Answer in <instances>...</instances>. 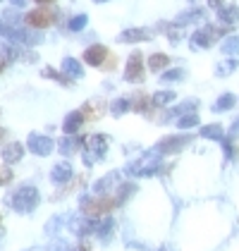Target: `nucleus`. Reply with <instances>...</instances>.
Segmentation results:
<instances>
[{
	"label": "nucleus",
	"mask_w": 239,
	"mask_h": 251,
	"mask_svg": "<svg viewBox=\"0 0 239 251\" xmlns=\"http://www.w3.org/2000/svg\"><path fill=\"white\" fill-rule=\"evenodd\" d=\"M39 201H41L39 189L24 184V187H20L17 192L7 199V206H10L15 213H31L36 206H39Z\"/></svg>",
	"instance_id": "f257e3e1"
},
{
	"label": "nucleus",
	"mask_w": 239,
	"mask_h": 251,
	"mask_svg": "<svg viewBox=\"0 0 239 251\" xmlns=\"http://www.w3.org/2000/svg\"><path fill=\"white\" fill-rule=\"evenodd\" d=\"M108 144H110V139L105 134H91L86 139V149L81 151V160H84V165H94V163H98L100 158L105 155L108 151Z\"/></svg>",
	"instance_id": "f03ea898"
},
{
	"label": "nucleus",
	"mask_w": 239,
	"mask_h": 251,
	"mask_svg": "<svg viewBox=\"0 0 239 251\" xmlns=\"http://www.w3.org/2000/svg\"><path fill=\"white\" fill-rule=\"evenodd\" d=\"M160 168V151H151V153H146L141 158L139 163H132L129 168H127V173L134 175V177H148V175L158 173Z\"/></svg>",
	"instance_id": "7ed1b4c3"
},
{
	"label": "nucleus",
	"mask_w": 239,
	"mask_h": 251,
	"mask_svg": "<svg viewBox=\"0 0 239 251\" xmlns=\"http://www.w3.org/2000/svg\"><path fill=\"white\" fill-rule=\"evenodd\" d=\"M24 22L31 26V29H48L53 22H55V10L50 7H36V10H29Z\"/></svg>",
	"instance_id": "20e7f679"
},
{
	"label": "nucleus",
	"mask_w": 239,
	"mask_h": 251,
	"mask_svg": "<svg viewBox=\"0 0 239 251\" xmlns=\"http://www.w3.org/2000/svg\"><path fill=\"white\" fill-rule=\"evenodd\" d=\"M115 206V199H108V196H103V199H91V196H81V211L86 213L89 218H94V215H100V213H108L110 208Z\"/></svg>",
	"instance_id": "39448f33"
},
{
	"label": "nucleus",
	"mask_w": 239,
	"mask_h": 251,
	"mask_svg": "<svg viewBox=\"0 0 239 251\" xmlns=\"http://www.w3.org/2000/svg\"><path fill=\"white\" fill-rule=\"evenodd\" d=\"M26 146H29V151L34 155H41V158H46V155L53 153V149L58 146L50 136L46 134H29V141H26Z\"/></svg>",
	"instance_id": "423d86ee"
},
{
	"label": "nucleus",
	"mask_w": 239,
	"mask_h": 251,
	"mask_svg": "<svg viewBox=\"0 0 239 251\" xmlns=\"http://www.w3.org/2000/svg\"><path fill=\"white\" fill-rule=\"evenodd\" d=\"M124 81H129V84H139V81H143V58H141L139 50H134V53L129 55V60H127Z\"/></svg>",
	"instance_id": "0eeeda50"
},
{
	"label": "nucleus",
	"mask_w": 239,
	"mask_h": 251,
	"mask_svg": "<svg viewBox=\"0 0 239 251\" xmlns=\"http://www.w3.org/2000/svg\"><path fill=\"white\" fill-rule=\"evenodd\" d=\"M189 141H191V136L189 134L165 136V139H160L158 141V151L160 153H177V151H182L184 146H189Z\"/></svg>",
	"instance_id": "6e6552de"
},
{
	"label": "nucleus",
	"mask_w": 239,
	"mask_h": 251,
	"mask_svg": "<svg viewBox=\"0 0 239 251\" xmlns=\"http://www.w3.org/2000/svg\"><path fill=\"white\" fill-rule=\"evenodd\" d=\"M108 58V48L105 46H89L86 50H84V60H86V65H91V67H98L103 65V60Z\"/></svg>",
	"instance_id": "1a4fd4ad"
},
{
	"label": "nucleus",
	"mask_w": 239,
	"mask_h": 251,
	"mask_svg": "<svg viewBox=\"0 0 239 251\" xmlns=\"http://www.w3.org/2000/svg\"><path fill=\"white\" fill-rule=\"evenodd\" d=\"M84 113L81 110H74V113H70V115L65 117V122H62V129H65V134L67 136H74L79 132V127L84 125Z\"/></svg>",
	"instance_id": "9d476101"
},
{
	"label": "nucleus",
	"mask_w": 239,
	"mask_h": 251,
	"mask_svg": "<svg viewBox=\"0 0 239 251\" xmlns=\"http://www.w3.org/2000/svg\"><path fill=\"white\" fill-rule=\"evenodd\" d=\"M0 155H2V160H5L7 165H15V163H20L22 158H24V146L17 144V141H12V144H7V146L0 151Z\"/></svg>",
	"instance_id": "9b49d317"
},
{
	"label": "nucleus",
	"mask_w": 239,
	"mask_h": 251,
	"mask_svg": "<svg viewBox=\"0 0 239 251\" xmlns=\"http://www.w3.org/2000/svg\"><path fill=\"white\" fill-rule=\"evenodd\" d=\"M50 179H53L55 184H65V182H70V179H72V165H70V160L58 163V165L53 168V173H50Z\"/></svg>",
	"instance_id": "f8f14e48"
},
{
	"label": "nucleus",
	"mask_w": 239,
	"mask_h": 251,
	"mask_svg": "<svg viewBox=\"0 0 239 251\" xmlns=\"http://www.w3.org/2000/svg\"><path fill=\"white\" fill-rule=\"evenodd\" d=\"M148 39H151V31H146V29H129V31L118 36L120 43H139V41H148Z\"/></svg>",
	"instance_id": "ddd939ff"
},
{
	"label": "nucleus",
	"mask_w": 239,
	"mask_h": 251,
	"mask_svg": "<svg viewBox=\"0 0 239 251\" xmlns=\"http://www.w3.org/2000/svg\"><path fill=\"white\" fill-rule=\"evenodd\" d=\"M118 179H120V175L118 173H108L105 177H100L98 182L94 184V192L96 194H108L115 184H118Z\"/></svg>",
	"instance_id": "4468645a"
},
{
	"label": "nucleus",
	"mask_w": 239,
	"mask_h": 251,
	"mask_svg": "<svg viewBox=\"0 0 239 251\" xmlns=\"http://www.w3.org/2000/svg\"><path fill=\"white\" fill-rule=\"evenodd\" d=\"M62 72H65L67 77H72V79H79L81 75H84L81 65L74 58H65V60H62Z\"/></svg>",
	"instance_id": "2eb2a0df"
},
{
	"label": "nucleus",
	"mask_w": 239,
	"mask_h": 251,
	"mask_svg": "<svg viewBox=\"0 0 239 251\" xmlns=\"http://www.w3.org/2000/svg\"><path fill=\"white\" fill-rule=\"evenodd\" d=\"M58 151L62 155H72L74 151H79V141H77L74 136H65V139H60Z\"/></svg>",
	"instance_id": "dca6fc26"
},
{
	"label": "nucleus",
	"mask_w": 239,
	"mask_h": 251,
	"mask_svg": "<svg viewBox=\"0 0 239 251\" xmlns=\"http://www.w3.org/2000/svg\"><path fill=\"white\" fill-rule=\"evenodd\" d=\"M113 218H103V220H96V230H94V234L96 237H100V239H108L110 237V232H113Z\"/></svg>",
	"instance_id": "f3484780"
},
{
	"label": "nucleus",
	"mask_w": 239,
	"mask_h": 251,
	"mask_svg": "<svg viewBox=\"0 0 239 251\" xmlns=\"http://www.w3.org/2000/svg\"><path fill=\"white\" fill-rule=\"evenodd\" d=\"M167 65H170V58H167V55H163V53H153V55L148 58V70H153V72L165 70Z\"/></svg>",
	"instance_id": "a211bd4d"
},
{
	"label": "nucleus",
	"mask_w": 239,
	"mask_h": 251,
	"mask_svg": "<svg viewBox=\"0 0 239 251\" xmlns=\"http://www.w3.org/2000/svg\"><path fill=\"white\" fill-rule=\"evenodd\" d=\"M127 110H132V100H129V98H118V100H113V105H110V113L115 117L124 115Z\"/></svg>",
	"instance_id": "6ab92c4d"
},
{
	"label": "nucleus",
	"mask_w": 239,
	"mask_h": 251,
	"mask_svg": "<svg viewBox=\"0 0 239 251\" xmlns=\"http://www.w3.org/2000/svg\"><path fill=\"white\" fill-rule=\"evenodd\" d=\"M172 100H175V91H158V94H153V98H151V103L156 108H165Z\"/></svg>",
	"instance_id": "aec40b11"
},
{
	"label": "nucleus",
	"mask_w": 239,
	"mask_h": 251,
	"mask_svg": "<svg viewBox=\"0 0 239 251\" xmlns=\"http://www.w3.org/2000/svg\"><path fill=\"white\" fill-rule=\"evenodd\" d=\"M134 189H137L134 184H122V187L118 189V196H115V206L124 203V201H127V199H129V196L134 194Z\"/></svg>",
	"instance_id": "412c9836"
},
{
	"label": "nucleus",
	"mask_w": 239,
	"mask_h": 251,
	"mask_svg": "<svg viewBox=\"0 0 239 251\" xmlns=\"http://www.w3.org/2000/svg\"><path fill=\"white\" fill-rule=\"evenodd\" d=\"M0 50H2V62H5V65H7V62H12V60L20 55V48H17V46H10V43H2V48H0Z\"/></svg>",
	"instance_id": "4be33fe9"
},
{
	"label": "nucleus",
	"mask_w": 239,
	"mask_h": 251,
	"mask_svg": "<svg viewBox=\"0 0 239 251\" xmlns=\"http://www.w3.org/2000/svg\"><path fill=\"white\" fill-rule=\"evenodd\" d=\"M41 75H43L46 79H55V81H60V84H70V77H67V75H60L58 70H53V67H46Z\"/></svg>",
	"instance_id": "5701e85b"
},
{
	"label": "nucleus",
	"mask_w": 239,
	"mask_h": 251,
	"mask_svg": "<svg viewBox=\"0 0 239 251\" xmlns=\"http://www.w3.org/2000/svg\"><path fill=\"white\" fill-rule=\"evenodd\" d=\"M201 136H206V139H222V127L220 125H208V127L201 129Z\"/></svg>",
	"instance_id": "b1692460"
},
{
	"label": "nucleus",
	"mask_w": 239,
	"mask_h": 251,
	"mask_svg": "<svg viewBox=\"0 0 239 251\" xmlns=\"http://www.w3.org/2000/svg\"><path fill=\"white\" fill-rule=\"evenodd\" d=\"M235 105V96H230V94H225V96H220L215 100V105H213V110H227V108H232Z\"/></svg>",
	"instance_id": "393cba45"
},
{
	"label": "nucleus",
	"mask_w": 239,
	"mask_h": 251,
	"mask_svg": "<svg viewBox=\"0 0 239 251\" xmlns=\"http://www.w3.org/2000/svg\"><path fill=\"white\" fill-rule=\"evenodd\" d=\"M194 125H199V117H196V113L179 117V122H177V127H179V129H189V127H194Z\"/></svg>",
	"instance_id": "a878e982"
},
{
	"label": "nucleus",
	"mask_w": 239,
	"mask_h": 251,
	"mask_svg": "<svg viewBox=\"0 0 239 251\" xmlns=\"http://www.w3.org/2000/svg\"><path fill=\"white\" fill-rule=\"evenodd\" d=\"M184 77V72L182 70H170V72H163V77H160V81H179V79Z\"/></svg>",
	"instance_id": "bb28decb"
},
{
	"label": "nucleus",
	"mask_w": 239,
	"mask_h": 251,
	"mask_svg": "<svg viewBox=\"0 0 239 251\" xmlns=\"http://www.w3.org/2000/svg\"><path fill=\"white\" fill-rule=\"evenodd\" d=\"M10 179H12V170L7 165H0V187L2 184H10Z\"/></svg>",
	"instance_id": "cd10ccee"
},
{
	"label": "nucleus",
	"mask_w": 239,
	"mask_h": 251,
	"mask_svg": "<svg viewBox=\"0 0 239 251\" xmlns=\"http://www.w3.org/2000/svg\"><path fill=\"white\" fill-rule=\"evenodd\" d=\"M81 26H86V15H79V17H74V20L70 22V29L72 31H79Z\"/></svg>",
	"instance_id": "c85d7f7f"
},
{
	"label": "nucleus",
	"mask_w": 239,
	"mask_h": 251,
	"mask_svg": "<svg viewBox=\"0 0 239 251\" xmlns=\"http://www.w3.org/2000/svg\"><path fill=\"white\" fill-rule=\"evenodd\" d=\"M10 2H12V5H17V7H24V5H26V0H10Z\"/></svg>",
	"instance_id": "c756f323"
},
{
	"label": "nucleus",
	"mask_w": 239,
	"mask_h": 251,
	"mask_svg": "<svg viewBox=\"0 0 239 251\" xmlns=\"http://www.w3.org/2000/svg\"><path fill=\"white\" fill-rule=\"evenodd\" d=\"M220 2H222V0H211V5H213V7H218Z\"/></svg>",
	"instance_id": "7c9ffc66"
},
{
	"label": "nucleus",
	"mask_w": 239,
	"mask_h": 251,
	"mask_svg": "<svg viewBox=\"0 0 239 251\" xmlns=\"http://www.w3.org/2000/svg\"><path fill=\"white\" fill-rule=\"evenodd\" d=\"M24 251H43L41 247H31V249H24Z\"/></svg>",
	"instance_id": "2f4dec72"
},
{
	"label": "nucleus",
	"mask_w": 239,
	"mask_h": 251,
	"mask_svg": "<svg viewBox=\"0 0 239 251\" xmlns=\"http://www.w3.org/2000/svg\"><path fill=\"white\" fill-rule=\"evenodd\" d=\"M36 2H41V5H48V2H53V0H36Z\"/></svg>",
	"instance_id": "473e14b6"
},
{
	"label": "nucleus",
	"mask_w": 239,
	"mask_h": 251,
	"mask_svg": "<svg viewBox=\"0 0 239 251\" xmlns=\"http://www.w3.org/2000/svg\"><path fill=\"white\" fill-rule=\"evenodd\" d=\"M2 136H5V129H2V127H0V141H2Z\"/></svg>",
	"instance_id": "72a5a7b5"
},
{
	"label": "nucleus",
	"mask_w": 239,
	"mask_h": 251,
	"mask_svg": "<svg viewBox=\"0 0 239 251\" xmlns=\"http://www.w3.org/2000/svg\"><path fill=\"white\" fill-rule=\"evenodd\" d=\"M2 237H5V232L0 230V244H2Z\"/></svg>",
	"instance_id": "f704fd0d"
},
{
	"label": "nucleus",
	"mask_w": 239,
	"mask_h": 251,
	"mask_svg": "<svg viewBox=\"0 0 239 251\" xmlns=\"http://www.w3.org/2000/svg\"><path fill=\"white\" fill-rule=\"evenodd\" d=\"M2 67H5V62H0V72H2Z\"/></svg>",
	"instance_id": "c9c22d12"
},
{
	"label": "nucleus",
	"mask_w": 239,
	"mask_h": 251,
	"mask_svg": "<svg viewBox=\"0 0 239 251\" xmlns=\"http://www.w3.org/2000/svg\"><path fill=\"white\" fill-rule=\"evenodd\" d=\"M94 2H103V0H94Z\"/></svg>",
	"instance_id": "e433bc0d"
},
{
	"label": "nucleus",
	"mask_w": 239,
	"mask_h": 251,
	"mask_svg": "<svg viewBox=\"0 0 239 251\" xmlns=\"http://www.w3.org/2000/svg\"><path fill=\"white\" fill-rule=\"evenodd\" d=\"M72 251H81V249H72Z\"/></svg>",
	"instance_id": "4c0bfd02"
},
{
	"label": "nucleus",
	"mask_w": 239,
	"mask_h": 251,
	"mask_svg": "<svg viewBox=\"0 0 239 251\" xmlns=\"http://www.w3.org/2000/svg\"><path fill=\"white\" fill-rule=\"evenodd\" d=\"M160 251H167V249H160Z\"/></svg>",
	"instance_id": "58836bf2"
}]
</instances>
